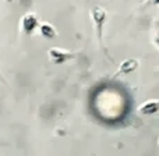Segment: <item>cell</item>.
Listing matches in <instances>:
<instances>
[{
	"label": "cell",
	"mask_w": 159,
	"mask_h": 156,
	"mask_svg": "<svg viewBox=\"0 0 159 156\" xmlns=\"http://www.w3.org/2000/svg\"><path fill=\"white\" fill-rule=\"evenodd\" d=\"M92 18L95 20L96 29H98V38L101 45L103 46V38H102V24L105 22V10L101 7H95L92 10Z\"/></svg>",
	"instance_id": "obj_1"
},
{
	"label": "cell",
	"mask_w": 159,
	"mask_h": 156,
	"mask_svg": "<svg viewBox=\"0 0 159 156\" xmlns=\"http://www.w3.org/2000/svg\"><path fill=\"white\" fill-rule=\"evenodd\" d=\"M158 110V102L157 100H151V102H145L143 106L140 107V112L143 114H148V113H155Z\"/></svg>",
	"instance_id": "obj_2"
},
{
	"label": "cell",
	"mask_w": 159,
	"mask_h": 156,
	"mask_svg": "<svg viewBox=\"0 0 159 156\" xmlns=\"http://www.w3.org/2000/svg\"><path fill=\"white\" fill-rule=\"evenodd\" d=\"M135 67H137V61L127 60V61H124V63L120 66V70H119V73H129V71H131V70H134Z\"/></svg>",
	"instance_id": "obj_3"
},
{
	"label": "cell",
	"mask_w": 159,
	"mask_h": 156,
	"mask_svg": "<svg viewBox=\"0 0 159 156\" xmlns=\"http://www.w3.org/2000/svg\"><path fill=\"white\" fill-rule=\"evenodd\" d=\"M42 32H43L45 36H55V31L52 29V27H50V25L45 24L43 27H42Z\"/></svg>",
	"instance_id": "obj_4"
}]
</instances>
